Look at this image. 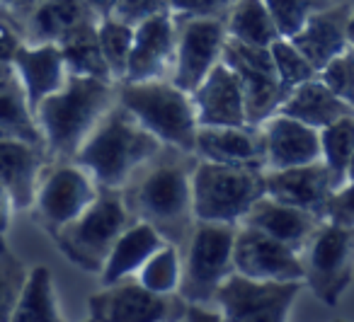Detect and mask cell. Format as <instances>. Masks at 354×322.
Masks as SVG:
<instances>
[{
	"instance_id": "9a60e30c",
	"label": "cell",
	"mask_w": 354,
	"mask_h": 322,
	"mask_svg": "<svg viewBox=\"0 0 354 322\" xmlns=\"http://www.w3.org/2000/svg\"><path fill=\"white\" fill-rule=\"evenodd\" d=\"M177 49V17L170 10L151 15L133 25V46L127 78L122 83L170 78Z\"/></svg>"
},
{
	"instance_id": "5bb4252c",
	"label": "cell",
	"mask_w": 354,
	"mask_h": 322,
	"mask_svg": "<svg viewBox=\"0 0 354 322\" xmlns=\"http://www.w3.org/2000/svg\"><path fill=\"white\" fill-rule=\"evenodd\" d=\"M236 274L257 281H301L304 283V254L281 240L241 223L233 245Z\"/></svg>"
},
{
	"instance_id": "836d02e7",
	"label": "cell",
	"mask_w": 354,
	"mask_h": 322,
	"mask_svg": "<svg viewBox=\"0 0 354 322\" xmlns=\"http://www.w3.org/2000/svg\"><path fill=\"white\" fill-rule=\"evenodd\" d=\"M270 54H272V61H274L277 78H279L281 88H284L286 93L318 75V70L313 68V64L296 49L291 39L279 37V39L270 46Z\"/></svg>"
},
{
	"instance_id": "ffe728a7",
	"label": "cell",
	"mask_w": 354,
	"mask_h": 322,
	"mask_svg": "<svg viewBox=\"0 0 354 322\" xmlns=\"http://www.w3.org/2000/svg\"><path fill=\"white\" fill-rule=\"evenodd\" d=\"M46 165L49 155L44 146L0 138V184L10 191L17 211H32Z\"/></svg>"
},
{
	"instance_id": "f35d334b",
	"label": "cell",
	"mask_w": 354,
	"mask_h": 322,
	"mask_svg": "<svg viewBox=\"0 0 354 322\" xmlns=\"http://www.w3.org/2000/svg\"><path fill=\"white\" fill-rule=\"evenodd\" d=\"M22 44H25V32L20 17L0 6V66H12V59Z\"/></svg>"
},
{
	"instance_id": "1f68e13d",
	"label": "cell",
	"mask_w": 354,
	"mask_h": 322,
	"mask_svg": "<svg viewBox=\"0 0 354 322\" xmlns=\"http://www.w3.org/2000/svg\"><path fill=\"white\" fill-rule=\"evenodd\" d=\"M133 278L143 288H148L153 293H160V296L180 293V281H183V249L172 243H165L146 259V264L138 269Z\"/></svg>"
},
{
	"instance_id": "c3c4849f",
	"label": "cell",
	"mask_w": 354,
	"mask_h": 322,
	"mask_svg": "<svg viewBox=\"0 0 354 322\" xmlns=\"http://www.w3.org/2000/svg\"><path fill=\"white\" fill-rule=\"evenodd\" d=\"M354 182V155H352V162H349V180H347V184H352Z\"/></svg>"
},
{
	"instance_id": "8fae6325",
	"label": "cell",
	"mask_w": 354,
	"mask_h": 322,
	"mask_svg": "<svg viewBox=\"0 0 354 322\" xmlns=\"http://www.w3.org/2000/svg\"><path fill=\"white\" fill-rule=\"evenodd\" d=\"M90 317L97 322H180L189 303L180 293L160 296L143 288L136 278L100 286L88 301Z\"/></svg>"
},
{
	"instance_id": "f907efd6",
	"label": "cell",
	"mask_w": 354,
	"mask_h": 322,
	"mask_svg": "<svg viewBox=\"0 0 354 322\" xmlns=\"http://www.w3.org/2000/svg\"><path fill=\"white\" fill-rule=\"evenodd\" d=\"M335 322H347V320H335Z\"/></svg>"
},
{
	"instance_id": "9c48e42d",
	"label": "cell",
	"mask_w": 354,
	"mask_h": 322,
	"mask_svg": "<svg viewBox=\"0 0 354 322\" xmlns=\"http://www.w3.org/2000/svg\"><path fill=\"white\" fill-rule=\"evenodd\" d=\"M97 182L75 160H49L32 204V214L46 233L54 235L78 218L97 199Z\"/></svg>"
},
{
	"instance_id": "d6986e66",
	"label": "cell",
	"mask_w": 354,
	"mask_h": 322,
	"mask_svg": "<svg viewBox=\"0 0 354 322\" xmlns=\"http://www.w3.org/2000/svg\"><path fill=\"white\" fill-rule=\"evenodd\" d=\"M265 170H286L320 160V131L277 112L262 124Z\"/></svg>"
},
{
	"instance_id": "e575fe53",
	"label": "cell",
	"mask_w": 354,
	"mask_h": 322,
	"mask_svg": "<svg viewBox=\"0 0 354 322\" xmlns=\"http://www.w3.org/2000/svg\"><path fill=\"white\" fill-rule=\"evenodd\" d=\"M265 6L274 20L279 37L291 39L308 22L310 15L333 6V0H265Z\"/></svg>"
},
{
	"instance_id": "83f0119b",
	"label": "cell",
	"mask_w": 354,
	"mask_h": 322,
	"mask_svg": "<svg viewBox=\"0 0 354 322\" xmlns=\"http://www.w3.org/2000/svg\"><path fill=\"white\" fill-rule=\"evenodd\" d=\"M56 46H59L61 56H64V64L71 75L114 83L112 73L107 68V61L102 56V46H100L97 20L88 22V25H80L78 30L68 32L64 39L56 41Z\"/></svg>"
},
{
	"instance_id": "f546056e",
	"label": "cell",
	"mask_w": 354,
	"mask_h": 322,
	"mask_svg": "<svg viewBox=\"0 0 354 322\" xmlns=\"http://www.w3.org/2000/svg\"><path fill=\"white\" fill-rule=\"evenodd\" d=\"M223 22H226L228 39L241 41V44L270 49L279 39V32H277L265 0H236V6L231 8Z\"/></svg>"
},
{
	"instance_id": "8992f818",
	"label": "cell",
	"mask_w": 354,
	"mask_h": 322,
	"mask_svg": "<svg viewBox=\"0 0 354 322\" xmlns=\"http://www.w3.org/2000/svg\"><path fill=\"white\" fill-rule=\"evenodd\" d=\"M131 214L119 189H100L97 199L75 220L56 230V247L83 272L100 274L109 249L131 223Z\"/></svg>"
},
{
	"instance_id": "ee69618b",
	"label": "cell",
	"mask_w": 354,
	"mask_h": 322,
	"mask_svg": "<svg viewBox=\"0 0 354 322\" xmlns=\"http://www.w3.org/2000/svg\"><path fill=\"white\" fill-rule=\"evenodd\" d=\"M37 3H39V0H0V6L6 8V10L15 12L17 17H22L30 8H35Z\"/></svg>"
},
{
	"instance_id": "44dd1931",
	"label": "cell",
	"mask_w": 354,
	"mask_h": 322,
	"mask_svg": "<svg viewBox=\"0 0 354 322\" xmlns=\"http://www.w3.org/2000/svg\"><path fill=\"white\" fill-rule=\"evenodd\" d=\"M194 155L202 160L248 165L265 170V136L262 126H199Z\"/></svg>"
},
{
	"instance_id": "30bf717a",
	"label": "cell",
	"mask_w": 354,
	"mask_h": 322,
	"mask_svg": "<svg viewBox=\"0 0 354 322\" xmlns=\"http://www.w3.org/2000/svg\"><path fill=\"white\" fill-rule=\"evenodd\" d=\"M301 281H257L233 272L212 305L226 322H289Z\"/></svg>"
},
{
	"instance_id": "f1b7e54d",
	"label": "cell",
	"mask_w": 354,
	"mask_h": 322,
	"mask_svg": "<svg viewBox=\"0 0 354 322\" xmlns=\"http://www.w3.org/2000/svg\"><path fill=\"white\" fill-rule=\"evenodd\" d=\"M0 138L44 146L39 124H37V114L32 104L27 102L25 90L17 83L15 75L0 88Z\"/></svg>"
},
{
	"instance_id": "3957f363",
	"label": "cell",
	"mask_w": 354,
	"mask_h": 322,
	"mask_svg": "<svg viewBox=\"0 0 354 322\" xmlns=\"http://www.w3.org/2000/svg\"><path fill=\"white\" fill-rule=\"evenodd\" d=\"M160 148L162 143L153 133L114 102L73 160L90 172L100 189L122 191L138 167L146 165Z\"/></svg>"
},
{
	"instance_id": "816d5d0a",
	"label": "cell",
	"mask_w": 354,
	"mask_h": 322,
	"mask_svg": "<svg viewBox=\"0 0 354 322\" xmlns=\"http://www.w3.org/2000/svg\"><path fill=\"white\" fill-rule=\"evenodd\" d=\"M180 322H187V320H180Z\"/></svg>"
},
{
	"instance_id": "7dc6e473",
	"label": "cell",
	"mask_w": 354,
	"mask_h": 322,
	"mask_svg": "<svg viewBox=\"0 0 354 322\" xmlns=\"http://www.w3.org/2000/svg\"><path fill=\"white\" fill-rule=\"evenodd\" d=\"M349 46L354 51V15H352V22H349Z\"/></svg>"
},
{
	"instance_id": "603a6c76",
	"label": "cell",
	"mask_w": 354,
	"mask_h": 322,
	"mask_svg": "<svg viewBox=\"0 0 354 322\" xmlns=\"http://www.w3.org/2000/svg\"><path fill=\"white\" fill-rule=\"evenodd\" d=\"M323 220L325 218L310 214V211L296 209V206H289L284 201H277L272 196L262 194L250 206V211H248L241 223L252 225V228L286 243L289 247L304 252L306 245L310 243V238H313V233Z\"/></svg>"
},
{
	"instance_id": "d590c367",
	"label": "cell",
	"mask_w": 354,
	"mask_h": 322,
	"mask_svg": "<svg viewBox=\"0 0 354 322\" xmlns=\"http://www.w3.org/2000/svg\"><path fill=\"white\" fill-rule=\"evenodd\" d=\"M30 269L8 249L6 240H0V322H10L12 307L22 293Z\"/></svg>"
},
{
	"instance_id": "ac0fdd59",
	"label": "cell",
	"mask_w": 354,
	"mask_h": 322,
	"mask_svg": "<svg viewBox=\"0 0 354 322\" xmlns=\"http://www.w3.org/2000/svg\"><path fill=\"white\" fill-rule=\"evenodd\" d=\"M354 8L347 3H333L308 17L304 27L291 37L294 46L313 64L315 70H323L335 56L349 49V22Z\"/></svg>"
},
{
	"instance_id": "60d3db41",
	"label": "cell",
	"mask_w": 354,
	"mask_h": 322,
	"mask_svg": "<svg viewBox=\"0 0 354 322\" xmlns=\"http://www.w3.org/2000/svg\"><path fill=\"white\" fill-rule=\"evenodd\" d=\"M328 218L339 220V223L354 225V191L349 189H339L337 194L333 196L328 209Z\"/></svg>"
},
{
	"instance_id": "7a4b0ae2",
	"label": "cell",
	"mask_w": 354,
	"mask_h": 322,
	"mask_svg": "<svg viewBox=\"0 0 354 322\" xmlns=\"http://www.w3.org/2000/svg\"><path fill=\"white\" fill-rule=\"evenodd\" d=\"M117 102V83L68 75L66 85L35 109L49 160H73Z\"/></svg>"
},
{
	"instance_id": "7402d4cb",
	"label": "cell",
	"mask_w": 354,
	"mask_h": 322,
	"mask_svg": "<svg viewBox=\"0 0 354 322\" xmlns=\"http://www.w3.org/2000/svg\"><path fill=\"white\" fill-rule=\"evenodd\" d=\"M12 70H15L17 83L25 90L32 109H37L46 97L59 93L71 75L59 46L30 44V41H25L17 49L15 59H12Z\"/></svg>"
},
{
	"instance_id": "6da1fadb",
	"label": "cell",
	"mask_w": 354,
	"mask_h": 322,
	"mask_svg": "<svg viewBox=\"0 0 354 322\" xmlns=\"http://www.w3.org/2000/svg\"><path fill=\"white\" fill-rule=\"evenodd\" d=\"M194 153L162 146L122 189L133 220L151 223L167 243L183 249L192 233V170Z\"/></svg>"
},
{
	"instance_id": "7bdbcfd3",
	"label": "cell",
	"mask_w": 354,
	"mask_h": 322,
	"mask_svg": "<svg viewBox=\"0 0 354 322\" xmlns=\"http://www.w3.org/2000/svg\"><path fill=\"white\" fill-rule=\"evenodd\" d=\"M187 322H226L221 317V312L212 305H197V303H189L187 315H185Z\"/></svg>"
},
{
	"instance_id": "7c38bea8",
	"label": "cell",
	"mask_w": 354,
	"mask_h": 322,
	"mask_svg": "<svg viewBox=\"0 0 354 322\" xmlns=\"http://www.w3.org/2000/svg\"><path fill=\"white\" fill-rule=\"evenodd\" d=\"M223 64L241 80L243 95H245L248 124L262 126L267 119L279 112L286 90L277 78L270 49L228 39L226 49H223Z\"/></svg>"
},
{
	"instance_id": "277c9868",
	"label": "cell",
	"mask_w": 354,
	"mask_h": 322,
	"mask_svg": "<svg viewBox=\"0 0 354 322\" xmlns=\"http://www.w3.org/2000/svg\"><path fill=\"white\" fill-rule=\"evenodd\" d=\"M117 102L162 146L194 153L199 124L192 95L180 90L170 78L117 83Z\"/></svg>"
},
{
	"instance_id": "4fadbf2b",
	"label": "cell",
	"mask_w": 354,
	"mask_h": 322,
	"mask_svg": "<svg viewBox=\"0 0 354 322\" xmlns=\"http://www.w3.org/2000/svg\"><path fill=\"white\" fill-rule=\"evenodd\" d=\"M226 41L223 20L177 17V49L170 80L185 93H194L197 85L223 61Z\"/></svg>"
},
{
	"instance_id": "ab89813d",
	"label": "cell",
	"mask_w": 354,
	"mask_h": 322,
	"mask_svg": "<svg viewBox=\"0 0 354 322\" xmlns=\"http://www.w3.org/2000/svg\"><path fill=\"white\" fill-rule=\"evenodd\" d=\"M165 10H170V0H114L112 15L129 25H138L146 17Z\"/></svg>"
},
{
	"instance_id": "ba28073f",
	"label": "cell",
	"mask_w": 354,
	"mask_h": 322,
	"mask_svg": "<svg viewBox=\"0 0 354 322\" xmlns=\"http://www.w3.org/2000/svg\"><path fill=\"white\" fill-rule=\"evenodd\" d=\"M304 283L325 305H337L354 278V225L325 218L304 252Z\"/></svg>"
},
{
	"instance_id": "52a82bcc",
	"label": "cell",
	"mask_w": 354,
	"mask_h": 322,
	"mask_svg": "<svg viewBox=\"0 0 354 322\" xmlns=\"http://www.w3.org/2000/svg\"><path fill=\"white\" fill-rule=\"evenodd\" d=\"M238 225L197 220L183 247L180 296L187 303L212 305L221 283L236 272L233 245Z\"/></svg>"
},
{
	"instance_id": "d4e9b609",
	"label": "cell",
	"mask_w": 354,
	"mask_h": 322,
	"mask_svg": "<svg viewBox=\"0 0 354 322\" xmlns=\"http://www.w3.org/2000/svg\"><path fill=\"white\" fill-rule=\"evenodd\" d=\"M165 243L167 240L151 223L131 220L124 228V233L117 238L114 247L109 249L107 259H104L102 269H100V286H109V283L124 281V278H133L138 269L146 264V259Z\"/></svg>"
},
{
	"instance_id": "4316f807",
	"label": "cell",
	"mask_w": 354,
	"mask_h": 322,
	"mask_svg": "<svg viewBox=\"0 0 354 322\" xmlns=\"http://www.w3.org/2000/svg\"><path fill=\"white\" fill-rule=\"evenodd\" d=\"M10 322H66L56 298L54 274L44 264L30 267L22 293L12 307Z\"/></svg>"
},
{
	"instance_id": "cb8c5ba5",
	"label": "cell",
	"mask_w": 354,
	"mask_h": 322,
	"mask_svg": "<svg viewBox=\"0 0 354 322\" xmlns=\"http://www.w3.org/2000/svg\"><path fill=\"white\" fill-rule=\"evenodd\" d=\"M100 20L85 0H39L20 17L25 41L30 44H56L80 25Z\"/></svg>"
},
{
	"instance_id": "5b68a950",
	"label": "cell",
	"mask_w": 354,
	"mask_h": 322,
	"mask_svg": "<svg viewBox=\"0 0 354 322\" xmlns=\"http://www.w3.org/2000/svg\"><path fill=\"white\" fill-rule=\"evenodd\" d=\"M265 194V170L197 158L192 170V209L197 220L241 225Z\"/></svg>"
},
{
	"instance_id": "74e56055",
	"label": "cell",
	"mask_w": 354,
	"mask_h": 322,
	"mask_svg": "<svg viewBox=\"0 0 354 322\" xmlns=\"http://www.w3.org/2000/svg\"><path fill=\"white\" fill-rule=\"evenodd\" d=\"M236 0H170V12L175 17H209L226 20Z\"/></svg>"
},
{
	"instance_id": "e0dca14e",
	"label": "cell",
	"mask_w": 354,
	"mask_h": 322,
	"mask_svg": "<svg viewBox=\"0 0 354 322\" xmlns=\"http://www.w3.org/2000/svg\"><path fill=\"white\" fill-rule=\"evenodd\" d=\"M192 95L199 126H245V95L241 80L226 64H218Z\"/></svg>"
},
{
	"instance_id": "f5cc1de1",
	"label": "cell",
	"mask_w": 354,
	"mask_h": 322,
	"mask_svg": "<svg viewBox=\"0 0 354 322\" xmlns=\"http://www.w3.org/2000/svg\"><path fill=\"white\" fill-rule=\"evenodd\" d=\"M0 240H3V235H0Z\"/></svg>"
},
{
	"instance_id": "681fc988",
	"label": "cell",
	"mask_w": 354,
	"mask_h": 322,
	"mask_svg": "<svg viewBox=\"0 0 354 322\" xmlns=\"http://www.w3.org/2000/svg\"><path fill=\"white\" fill-rule=\"evenodd\" d=\"M85 322H97V320H93V317H88V320H85Z\"/></svg>"
},
{
	"instance_id": "2e32d148",
	"label": "cell",
	"mask_w": 354,
	"mask_h": 322,
	"mask_svg": "<svg viewBox=\"0 0 354 322\" xmlns=\"http://www.w3.org/2000/svg\"><path fill=\"white\" fill-rule=\"evenodd\" d=\"M265 194L296 209L310 211L320 218H328L330 201L337 189L328 167L318 160L286 170H265Z\"/></svg>"
},
{
	"instance_id": "8d00e7d4",
	"label": "cell",
	"mask_w": 354,
	"mask_h": 322,
	"mask_svg": "<svg viewBox=\"0 0 354 322\" xmlns=\"http://www.w3.org/2000/svg\"><path fill=\"white\" fill-rule=\"evenodd\" d=\"M318 78L347 104L354 112V51L349 46L339 56H335L323 70H318Z\"/></svg>"
},
{
	"instance_id": "484cf974",
	"label": "cell",
	"mask_w": 354,
	"mask_h": 322,
	"mask_svg": "<svg viewBox=\"0 0 354 322\" xmlns=\"http://www.w3.org/2000/svg\"><path fill=\"white\" fill-rule=\"evenodd\" d=\"M279 114H286V117L296 119V122L306 124L315 131H323L333 122L349 117L354 112L315 75V78L306 80L299 88L286 93Z\"/></svg>"
},
{
	"instance_id": "f6af8a7d",
	"label": "cell",
	"mask_w": 354,
	"mask_h": 322,
	"mask_svg": "<svg viewBox=\"0 0 354 322\" xmlns=\"http://www.w3.org/2000/svg\"><path fill=\"white\" fill-rule=\"evenodd\" d=\"M85 3L97 12V17H107L114 10V0H85Z\"/></svg>"
},
{
	"instance_id": "d6a6232c",
	"label": "cell",
	"mask_w": 354,
	"mask_h": 322,
	"mask_svg": "<svg viewBox=\"0 0 354 322\" xmlns=\"http://www.w3.org/2000/svg\"><path fill=\"white\" fill-rule=\"evenodd\" d=\"M97 37L114 83H122L127 78L129 56H131V46H133V25H129V22L119 20L114 15L100 17Z\"/></svg>"
},
{
	"instance_id": "4dcf8cb0",
	"label": "cell",
	"mask_w": 354,
	"mask_h": 322,
	"mask_svg": "<svg viewBox=\"0 0 354 322\" xmlns=\"http://www.w3.org/2000/svg\"><path fill=\"white\" fill-rule=\"evenodd\" d=\"M354 155V114L342 117L320 131V162L328 167L335 189H344Z\"/></svg>"
},
{
	"instance_id": "bcb514c9",
	"label": "cell",
	"mask_w": 354,
	"mask_h": 322,
	"mask_svg": "<svg viewBox=\"0 0 354 322\" xmlns=\"http://www.w3.org/2000/svg\"><path fill=\"white\" fill-rule=\"evenodd\" d=\"M15 75V70H12V66H0V88L8 83V80Z\"/></svg>"
},
{
	"instance_id": "b9f144b4",
	"label": "cell",
	"mask_w": 354,
	"mask_h": 322,
	"mask_svg": "<svg viewBox=\"0 0 354 322\" xmlns=\"http://www.w3.org/2000/svg\"><path fill=\"white\" fill-rule=\"evenodd\" d=\"M15 201H12L10 191L0 184V235H6L10 230L12 216H15Z\"/></svg>"
}]
</instances>
